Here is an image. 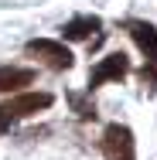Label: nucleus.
I'll return each instance as SVG.
<instances>
[{
    "instance_id": "nucleus-1",
    "label": "nucleus",
    "mask_w": 157,
    "mask_h": 160,
    "mask_svg": "<svg viewBox=\"0 0 157 160\" xmlns=\"http://www.w3.org/2000/svg\"><path fill=\"white\" fill-rule=\"evenodd\" d=\"M24 51L38 58V62L44 65V68H51V72H68L75 58H72V51L65 48L62 41H51V38H31L28 44H24Z\"/></svg>"
},
{
    "instance_id": "nucleus-2",
    "label": "nucleus",
    "mask_w": 157,
    "mask_h": 160,
    "mask_svg": "<svg viewBox=\"0 0 157 160\" xmlns=\"http://www.w3.org/2000/svg\"><path fill=\"white\" fill-rule=\"evenodd\" d=\"M102 160H137L133 129L123 123H109L102 133Z\"/></svg>"
},
{
    "instance_id": "nucleus-3",
    "label": "nucleus",
    "mask_w": 157,
    "mask_h": 160,
    "mask_svg": "<svg viewBox=\"0 0 157 160\" xmlns=\"http://www.w3.org/2000/svg\"><path fill=\"white\" fill-rule=\"evenodd\" d=\"M126 75H130V58H126L123 51H113V55H106V58L89 72V85H86V89H89V96H92L99 85L120 82V78H126Z\"/></svg>"
},
{
    "instance_id": "nucleus-4",
    "label": "nucleus",
    "mask_w": 157,
    "mask_h": 160,
    "mask_svg": "<svg viewBox=\"0 0 157 160\" xmlns=\"http://www.w3.org/2000/svg\"><path fill=\"white\" fill-rule=\"evenodd\" d=\"M51 102H55L51 92H17V96L7 99L0 109H3L10 119H28V116H34V112H44Z\"/></svg>"
},
{
    "instance_id": "nucleus-5",
    "label": "nucleus",
    "mask_w": 157,
    "mask_h": 160,
    "mask_svg": "<svg viewBox=\"0 0 157 160\" xmlns=\"http://www.w3.org/2000/svg\"><path fill=\"white\" fill-rule=\"evenodd\" d=\"M123 28L130 31L133 44L144 51V58L150 62V68H157V28H154V24H147V21H126Z\"/></svg>"
},
{
    "instance_id": "nucleus-6",
    "label": "nucleus",
    "mask_w": 157,
    "mask_h": 160,
    "mask_svg": "<svg viewBox=\"0 0 157 160\" xmlns=\"http://www.w3.org/2000/svg\"><path fill=\"white\" fill-rule=\"evenodd\" d=\"M34 78V68H21V65H0V96L3 92H21L24 85H31Z\"/></svg>"
},
{
    "instance_id": "nucleus-7",
    "label": "nucleus",
    "mask_w": 157,
    "mask_h": 160,
    "mask_svg": "<svg viewBox=\"0 0 157 160\" xmlns=\"http://www.w3.org/2000/svg\"><path fill=\"white\" fill-rule=\"evenodd\" d=\"M99 28H102V21L96 14H82V17H72L62 28V34H65V41H89L92 31H99Z\"/></svg>"
},
{
    "instance_id": "nucleus-8",
    "label": "nucleus",
    "mask_w": 157,
    "mask_h": 160,
    "mask_svg": "<svg viewBox=\"0 0 157 160\" xmlns=\"http://www.w3.org/2000/svg\"><path fill=\"white\" fill-rule=\"evenodd\" d=\"M65 99H68V106L75 109V116H79V119H96V116H99V112H96V102H92V99L79 96V92H68Z\"/></svg>"
},
{
    "instance_id": "nucleus-9",
    "label": "nucleus",
    "mask_w": 157,
    "mask_h": 160,
    "mask_svg": "<svg viewBox=\"0 0 157 160\" xmlns=\"http://www.w3.org/2000/svg\"><path fill=\"white\" fill-rule=\"evenodd\" d=\"M10 123H14V119H10V116H7V112H3V109H0V136H3V133H7V129H10Z\"/></svg>"
}]
</instances>
